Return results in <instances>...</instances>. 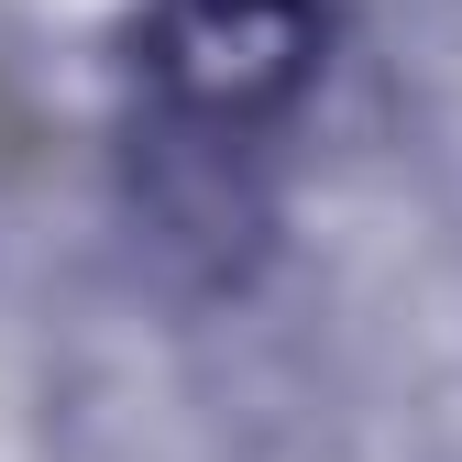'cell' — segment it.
Here are the masks:
<instances>
[{
	"mask_svg": "<svg viewBox=\"0 0 462 462\" xmlns=\"http://www.w3.org/2000/svg\"><path fill=\"white\" fill-rule=\"evenodd\" d=\"M330 67V0H143L133 99L188 165H243L309 110Z\"/></svg>",
	"mask_w": 462,
	"mask_h": 462,
	"instance_id": "cell-1",
	"label": "cell"
}]
</instances>
